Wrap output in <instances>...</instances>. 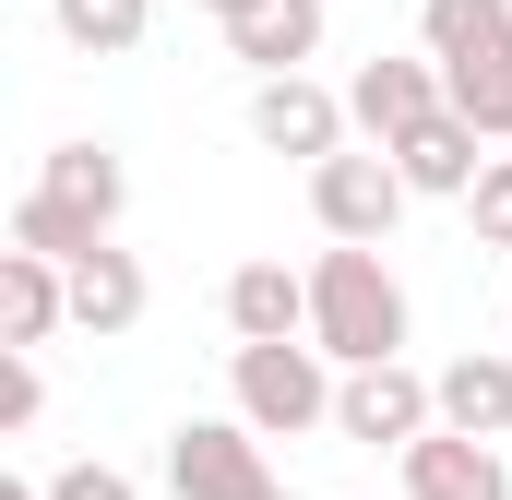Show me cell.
<instances>
[{
	"label": "cell",
	"instance_id": "44dd1931",
	"mask_svg": "<svg viewBox=\"0 0 512 500\" xmlns=\"http://www.w3.org/2000/svg\"><path fill=\"white\" fill-rule=\"evenodd\" d=\"M191 12H215V24H239V12H262V0H191Z\"/></svg>",
	"mask_w": 512,
	"mask_h": 500
},
{
	"label": "cell",
	"instance_id": "8fae6325",
	"mask_svg": "<svg viewBox=\"0 0 512 500\" xmlns=\"http://www.w3.org/2000/svg\"><path fill=\"white\" fill-rule=\"evenodd\" d=\"M405 500H512L501 441H453V429H429V441L405 453Z\"/></svg>",
	"mask_w": 512,
	"mask_h": 500
},
{
	"label": "cell",
	"instance_id": "ba28073f",
	"mask_svg": "<svg viewBox=\"0 0 512 500\" xmlns=\"http://www.w3.org/2000/svg\"><path fill=\"white\" fill-rule=\"evenodd\" d=\"M441 108H453V96H441V60H429V48H417V60H358V84H346V120L370 131V155H393L405 131H429Z\"/></svg>",
	"mask_w": 512,
	"mask_h": 500
},
{
	"label": "cell",
	"instance_id": "9c48e42d",
	"mask_svg": "<svg viewBox=\"0 0 512 500\" xmlns=\"http://www.w3.org/2000/svg\"><path fill=\"white\" fill-rule=\"evenodd\" d=\"M227 334H239V346H310V274L239 262V274H227Z\"/></svg>",
	"mask_w": 512,
	"mask_h": 500
},
{
	"label": "cell",
	"instance_id": "ac0fdd59",
	"mask_svg": "<svg viewBox=\"0 0 512 500\" xmlns=\"http://www.w3.org/2000/svg\"><path fill=\"white\" fill-rule=\"evenodd\" d=\"M465 227H477L489 250H512V155H489V179L465 191Z\"/></svg>",
	"mask_w": 512,
	"mask_h": 500
},
{
	"label": "cell",
	"instance_id": "52a82bcc",
	"mask_svg": "<svg viewBox=\"0 0 512 500\" xmlns=\"http://www.w3.org/2000/svg\"><path fill=\"white\" fill-rule=\"evenodd\" d=\"M346 96L334 84H310V72H286V84H251V143L262 155H298V167H334L346 155Z\"/></svg>",
	"mask_w": 512,
	"mask_h": 500
},
{
	"label": "cell",
	"instance_id": "277c9868",
	"mask_svg": "<svg viewBox=\"0 0 512 500\" xmlns=\"http://www.w3.org/2000/svg\"><path fill=\"white\" fill-rule=\"evenodd\" d=\"M429 429H441V393L405 370V358H393V370H346V381H334V441H358V453H393V465H405Z\"/></svg>",
	"mask_w": 512,
	"mask_h": 500
},
{
	"label": "cell",
	"instance_id": "5bb4252c",
	"mask_svg": "<svg viewBox=\"0 0 512 500\" xmlns=\"http://www.w3.org/2000/svg\"><path fill=\"white\" fill-rule=\"evenodd\" d=\"M393 167H405V191H429V203H465V191L489 179V143H477V131L441 108L429 131H405V143H393Z\"/></svg>",
	"mask_w": 512,
	"mask_h": 500
},
{
	"label": "cell",
	"instance_id": "30bf717a",
	"mask_svg": "<svg viewBox=\"0 0 512 500\" xmlns=\"http://www.w3.org/2000/svg\"><path fill=\"white\" fill-rule=\"evenodd\" d=\"M227 60H251V84H286V72H310L322 60V0H262L227 24Z\"/></svg>",
	"mask_w": 512,
	"mask_h": 500
},
{
	"label": "cell",
	"instance_id": "7c38bea8",
	"mask_svg": "<svg viewBox=\"0 0 512 500\" xmlns=\"http://www.w3.org/2000/svg\"><path fill=\"white\" fill-rule=\"evenodd\" d=\"M429 393H441V429L453 441H501L512 429V358L501 346H465L453 370H429Z\"/></svg>",
	"mask_w": 512,
	"mask_h": 500
},
{
	"label": "cell",
	"instance_id": "7a4b0ae2",
	"mask_svg": "<svg viewBox=\"0 0 512 500\" xmlns=\"http://www.w3.org/2000/svg\"><path fill=\"white\" fill-rule=\"evenodd\" d=\"M310 346L334 370H393L405 358V286L382 250H322L310 262Z\"/></svg>",
	"mask_w": 512,
	"mask_h": 500
},
{
	"label": "cell",
	"instance_id": "ffe728a7",
	"mask_svg": "<svg viewBox=\"0 0 512 500\" xmlns=\"http://www.w3.org/2000/svg\"><path fill=\"white\" fill-rule=\"evenodd\" d=\"M48 500H143L120 477V465H60V477H48Z\"/></svg>",
	"mask_w": 512,
	"mask_h": 500
},
{
	"label": "cell",
	"instance_id": "2e32d148",
	"mask_svg": "<svg viewBox=\"0 0 512 500\" xmlns=\"http://www.w3.org/2000/svg\"><path fill=\"white\" fill-rule=\"evenodd\" d=\"M143 298H155V286H143V262H131L120 239L96 250V262H72V334H96V346H108V334L143 322Z\"/></svg>",
	"mask_w": 512,
	"mask_h": 500
},
{
	"label": "cell",
	"instance_id": "e0dca14e",
	"mask_svg": "<svg viewBox=\"0 0 512 500\" xmlns=\"http://www.w3.org/2000/svg\"><path fill=\"white\" fill-rule=\"evenodd\" d=\"M48 24H60L84 60H131L143 24H155V0H48Z\"/></svg>",
	"mask_w": 512,
	"mask_h": 500
},
{
	"label": "cell",
	"instance_id": "4fadbf2b",
	"mask_svg": "<svg viewBox=\"0 0 512 500\" xmlns=\"http://www.w3.org/2000/svg\"><path fill=\"white\" fill-rule=\"evenodd\" d=\"M60 322H72V274H60V262H36V250H0V346H24V358H36Z\"/></svg>",
	"mask_w": 512,
	"mask_h": 500
},
{
	"label": "cell",
	"instance_id": "5b68a950",
	"mask_svg": "<svg viewBox=\"0 0 512 500\" xmlns=\"http://www.w3.org/2000/svg\"><path fill=\"white\" fill-rule=\"evenodd\" d=\"M167 489L179 500H286L274 465H262V429H239V417H179L167 429Z\"/></svg>",
	"mask_w": 512,
	"mask_h": 500
},
{
	"label": "cell",
	"instance_id": "6da1fadb",
	"mask_svg": "<svg viewBox=\"0 0 512 500\" xmlns=\"http://www.w3.org/2000/svg\"><path fill=\"white\" fill-rule=\"evenodd\" d=\"M120 203H131V167L108 143H48V167H36V191L12 203V250H36V262H96V250L120 239Z\"/></svg>",
	"mask_w": 512,
	"mask_h": 500
},
{
	"label": "cell",
	"instance_id": "9a60e30c",
	"mask_svg": "<svg viewBox=\"0 0 512 500\" xmlns=\"http://www.w3.org/2000/svg\"><path fill=\"white\" fill-rule=\"evenodd\" d=\"M417 48H429L441 72L512 60V0H417Z\"/></svg>",
	"mask_w": 512,
	"mask_h": 500
},
{
	"label": "cell",
	"instance_id": "8992f818",
	"mask_svg": "<svg viewBox=\"0 0 512 500\" xmlns=\"http://www.w3.org/2000/svg\"><path fill=\"white\" fill-rule=\"evenodd\" d=\"M405 203H417V191H405L393 155H334V167H310V215H322L334 250H382Z\"/></svg>",
	"mask_w": 512,
	"mask_h": 500
},
{
	"label": "cell",
	"instance_id": "3957f363",
	"mask_svg": "<svg viewBox=\"0 0 512 500\" xmlns=\"http://www.w3.org/2000/svg\"><path fill=\"white\" fill-rule=\"evenodd\" d=\"M334 358L322 346H239L227 358V393H239V429L262 441H310V429H334Z\"/></svg>",
	"mask_w": 512,
	"mask_h": 500
},
{
	"label": "cell",
	"instance_id": "d6986e66",
	"mask_svg": "<svg viewBox=\"0 0 512 500\" xmlns=\"http://www.w3.org/2000/svg\"><path fill=\"white\" fill-rule=\"evenodd\" d=\"M36 405H48V381L24 346H0V429H36Z\"/></svg>",
	"mask_w": 512,
	"mask_h": 500
},
{
	"label": "cell",
	"instance_id": "7402d4cb",
	"mask_svg": "<svg viewBox=\"0 0 512 500\" xmlns=\"http://www.w3.org/2000/svg\"><path fill=\"white\" fill-rule=\"evenodd\" d=\"M286 500H298V489H286Z\"/></svg>",
	"mask_w": 512,
	"mask_h": 500
}]
</instances>
